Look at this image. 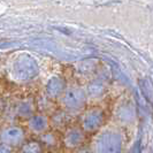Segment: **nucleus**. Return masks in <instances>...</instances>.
I'll return each mask as SVG.
<instances>
[{"label":"nucleus","mask_w":153,"mask_h":153,"mask_svg":"<svg viewBox=\"0 0 153 153\" xmlns=\"http://www.w3.org/2000/svg\"><path fill=\"white\" fill-rule=\"evenodd\" d=\"M126 145L124 132L117 126H105L91 136L89 147L91 153H123Z\"/></svg>","instance_id":"obj_1"},{"label":"nucleus","mask_w":153,"mask_h":153,"mask_svg":"<svg viewBox=\"0 0 153 153\" xmlns=\"http://www.w3.org/2000/svg\"><path fill=\"white\" fill-rule=\"evenodd\" d=\"M70 153H91V151H90L89 144H86V145L82 146V147H79V149H77V150L71 151Z\"/></svg>","instance_id":"obj_10"},{"label":"nucleus","mask_w":153,"mask_h":153,"mask_svg":"<svg viewBox=\"0 0 153 153\" xmlns=\"http://www.w3.org/2000/svg\"><path fill=\"white\" fill-rule=\"evenodd\" d=\"M0 153H14V150L4 144H0Z\"/></svg>","instance_id":"obj_11"},{"label":"nucleus","mask_w":153,"mask_h":153,"mask_svg":"<svg viewBox=\"0 0 153 153\" xmlns=\"http://www.w3.org/2000/svg\"><path fill=\"white\" fill-rule=\"evenodd\" d=\"M83 98H84L83 94L78 90H73V91L69 92L68 94L65 97V100H63L65 108L68 111L70 114L79 112L83 108V106H84Z\"/></svg>","instance_id":"obj_7"},{"label":"nucleus","mask_w":153,"mask_h":153,"mask_svg":"<svg viewBox=\"0 0 153 153\" xmlns=\"http://www.w3.org/2000/svg\"><path fill=\"white\" fill-rule=\"evenodd\" d=\"M20 153H45L46 151L37 138L27 139L19 149Z\"/></svg>","instance_id":"obj_9"},{"label":"nucleus","mask_w":153,"mask_h":153,"mask_svg":"<svg viewBox=\"0 0 153 153\" xmlns=\"http://www.w3.org/2000/svg\"><path fill=\"white\" fill-rule=\"evenodd\" d=\"M28 139V131L17 124H8L0 130V144L19 150L20 146Z\"/></svg>","instance_id":"obj_4"},{"label":"nucleus","mask_w":153,"mask_h":153,"mask_svg":"<svg viewBox=\"0 0 153 153\" xmlns=\"http://www.w3.org/2000/svg\"><path fill=\"white\" fill-rule=\"evenodd\" d=\"M78 126L90 137V136L96 135L105 126H107V117L101 108H90L81 115Z\"/></svg>","instance_id":"obj_2"},{"label":"nucleus","mask_w":153,"mask_h":153,"mask_svg":"<svg viewBox=\"0 0 153 153\" xmlns=\"http://www.w3.org/2000/svg\"><path fill=\"white\" fill-rule=\"evenodd\" d=\"M61 147L69 152L89 144V136L81 129L78 124H70L60 134Z\"/></svg>","instance_id":"obj_3"},{"label":"nucleus","mask_w":153,"mask_h":153,"mask_svg":"<svg viewBox=\"0 0 153 153\" xmlns=\"http://www.w3.org/2000/svg\"><path fill=\"white\" fill-rule=\"evenodd\" d=\"M39 142L42 143V145L44 147L46 152H51V151H56L60 146H61V136L60 132L55 130H47L43 135H40L37 137Z\"/></svg>","instance_id":"obj_6"},{"label":"nucleus","mask_w":153,"mask_h":153,"mask_svg":"<svg viewBox=\"0 0 153 153\" xmlns=\"http://www.w3.org/2000/svg\"><path fill=\"white\" fill-rule=\"evenodd\" d=\"M27 129H28L27 131H29L28 134H31L36 137L43 135L44 132L51 129L48 116L45 114H42V113L32 114L27 120Z\"/></svg>","instance_id":"obj_5"},{"label":"nucleus","mask_w":153,"mask_h":153,"mask_svg":"<svg viewBox=\"0 0 153 153\" xmlns=\"http://www.w3.org/2000/svg\"><path fill=\"white\" fill-rule=\"evenodd\" d=\"M69 115L67 113H56L52 115L50 119V127L52 130L55 131H63L67 127L70 126V120L68 117Z\"/></svg>","instance_id":"obj_8"},{"label":"nucleus","mask_w":153,"mask_h":153,"mask_svg":"<svg viewBox=\"0 0 153 153\" xmlns=\"http://www.w3.org/2000/svg\"><path fill=\"white\" fill-rule=\"evenodd\" d=\"M45 153H59V152H56V151H51V152H45Z\"/></svg>","instance_id":"obj_12"}]
</instances>
